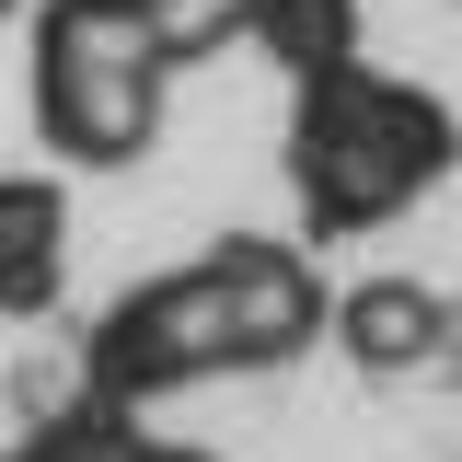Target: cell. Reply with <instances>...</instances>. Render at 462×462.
<instances>
[{"mask_svg":"<svg viewBox=\"0 0 462 462\" xmlns=\"http://www.w3.org/2000/svg\"><path fill=\"white\" fill-rule=\"evenodd\" d=\"M58 278V208L35 185H0V300L23 312V300H47Z\"/></svg>","mask_w":462,"mask_h":462,"instance_id":"1","label":"cell"}]
</instances>
